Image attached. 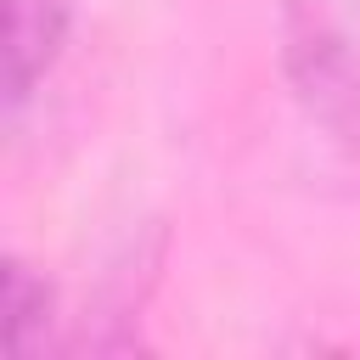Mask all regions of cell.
I'll use <instances>...</instances> for the list:
<instances>
[{"mask_svg": "<svg viewBox=\"0 0 360 360\" xmlns=\"http://www.w3.org/2000/svg\"><path fill=\"white\" fill-rule=\"evenodd\" d=\"M281 79L298 118L360 169V0H281Z\"/></svg>", "mask_w": 360, "mask_h": 360, "instance_id": "6da1fadb", "label": "cell"}, {"mask_svg": "<svg viewBox=\"0 0 360 360\" xmlns=\"http://www.w3.org/2000/svg\"><path fill=\"white\" fill-rule=\"evenodd\" d=\"M79 0H6V112L22 118L34 90L51 79Z\"/></svg>", "mask_w": 360, "mask_h": 360, "instance_id": "7a4b0ae2", "label": "cell"}, {"mask_svg": "<svg viewBox=\"0 0 360 360\" xmlns=\"http://www.w3.org/2000/svg\"><path fill=\"white\" fill-rule=\"evenodd\" d=\"M51 321H56V292L51 281L28 264V259H6L0 270V338L11 354H34L51 343Z\"/></svg>", "mask_w": 360, "mask_h": 360, "instance_id": "3957f363", "label": "cell"}]
</instances>
